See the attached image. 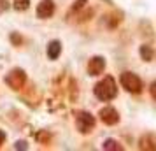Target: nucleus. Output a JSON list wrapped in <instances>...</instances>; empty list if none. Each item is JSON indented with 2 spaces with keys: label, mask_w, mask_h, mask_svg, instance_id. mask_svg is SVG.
<instances>
[{
  "label": "nucleus",
  "mask_w": 156,
  "mask_h": 151,
  "mask_svg": "<svg viewBox=\"0 0 156 151\" xmlns=\"http://www.w3.org/2000/svg\"><path fill=\"white\" fill-rule=\"evenodd\" d=\"M95 95L102 102L112 100L114 97L118 95V86H116V81H114L112 76H105L102 81H98L95 84Z\"/></svg>",
  "instance_id": "f257e3e1"
},
{
  "label": "nucleus",
  "mask_w": 156,
  "mask_h": 151,
  "mask_svg": "<svg viewBox=\"0 0 156 151\" xmlns=\"http://www.w3.org/2000/svg\"><path fill=\"white\" fill-rule=\"evenodd\" d=\"M119 81H121V86L125 88L126 92H130V93L137 95V93L142 92V81L137 74H133V72H123Z\"/></svg>",
  "instance_id": "f03ea898"
},
{
  "label": "nucleus",
  "mask_w": 156,
  "mask_h": 151,
  "mask_svg": "<svg viewBox=\"0 0 156 151\" xmlns=\"http://www.w3.org/2000/svg\"><path fill=\"white\" fill-rule=\"evenodd\" d=\"M5 83H7L12 90H21V88L25 86V83H27V74H25V70H21V69H14V70H11L7 74Z\"/></svg>",
  "instance_id": "7ed1b4c3"
},
{
  "label": "nucleus",
  "mask_w": 156,
  "mask_h": 151,
  "mask_svg": "<svg viewBox=\"0 0 156 151\" xmlns=\"http://www.w3.org/2000/svg\"><path fill=\"white\" fill-rule=\"evenodd\" d=\"M76 127L81 134H88L95 128V118L90 113H79L76 118Z\"/></svg>",
  "instance_id": "20e7f679"
},
{
  "label": "nucleus",
  "mask_w": 156,
  "mask_h": 151,
  "mask_svg": "<svg viewBox=\"0 0 156 151\" xmlns=\"http://www.w3.org/2000/svg\"><path fill=\"white\" fill-rule=\"evenodd\" d=\"M100 120L105 123V125H109V127H112V125H116V123L119 121V114H118V111L114 107H111V106H105V107L100 109Z\"/></svg>",
  "instance_id": "39448f33"
},
{
  "label": "nucleus",
  "mask_w": 156,
  "mask_h": 151,
  "mask_svg": "<svg viewBox=\"0 0 156 151\" xmlns=\"http://www.w3.org/2000/svg\"><path fill=\"white\" fill-rule=\"evenodd\" d=\"M105 69V60L102 56H93L88 62V74L90 76H100Z\"/></svg>",
  "instance_id": "423d86ee"
},
{
  "label": "nucleus",
  "mask_w": 156,
  "mask_h": 151,
  "mask_svg": "<svg viewBox=\"0 0 156 151\" xmlns=\"http://www.w3.org/2000/svg\"><path fill=\"white\" fill-rule=\"evenodd\" d=\"M53 13H55V2H53V0H42V2L39 4V7H37V16L42 18V20L51 18Z\"/></svg>",
  "instance_id": "0eeeda50"
},
{
  "label": "nucleus",
  "mask_w": 156,
  "mask_h": 151,
  "mask_svg": "<svg viewBox=\"0 0 156 151\" xmlns=\"http://www.w3.org/2000/svg\"><path fill=\"white\" fill-rule=\"evenodd\" d=\"M139 149L146 151H156V135L154 134H146L139 141Z\"/></svg>",
  "instance_id": "6e6552de"
},
{
  "label": "nucleus",
  "mask_w": 156,
  "mask_h": 151,
  "mask_svg": "<svg viewBox=\"0 0 156 151\" xmlns=\"http://www.w3.org/2000/svg\"><path fill=\"white\" fill-rule=\"evenodd\" d=\"M60 53H62V44H60V41H51L49 46H48V56L51 60H56L60 56Z\"/></svg>",
  "instance_id": "1a4fd4ad"
},
{
  "label": "nucleus",
  "mask_w": 156,
  "mask_h": 151,
  "mask_svg": "<svg viewBox=\"0 0 156 151\" xmlns=\"http://www.w3.org/2000/svg\"><path fill=\"white\" fill-rule=\"evenodd\" d=\"M139 53H140V58L144 60V62H151V60H153V56H154V51L151 49V46H147V44L140 46Z\"/></svg>",
  "instance_id": "9d476101"
},
{
  "label": "nucleus",
  "mask_w": 156,
  "mask_h": 151,
  "mask_svg": "<svg viewBox=\"0 0 156 151\" xmlns=\"http://www.w3.org/2000/svg\"><path fill=\"white\" fill-rule=\"evenodd\" d=\"M102 148L105 151H111V149H114V151H121L123 149V146H121L118 141H114V139H107L105 142L102 144Z\"/></svg>",
  "instance_id": "9b49d317"
},
{
  "label": "nucleus",
  "mask_w": 156,
  "mask_h": 151,
  "mask_svg": "<svg viewBox=\"0 0 156 151\" xmlns=\"http://www.w3.org/2000/svg\"><path fill=\"white\" fill-rule=\"evenodd\" d=\"M12 5L16 11H27L30 5V0H12Z\"/></svg>",
  "instance_id": "f8f14e48"
},
{
  "label": "nucleus",
  "mask_w": 156,
  "mask_h": 151,
  "mask_svg": "<svg viewBox=\"0 0 156 151\" xmlns=\"http://www.w3.org/2000/svg\"><path fill=\"white\" fill-rule=\"evenodd\" d=\"M86 2H88V0H77V2L74 4V7L70 9V13H69V14H74V13H77L79 9H83L86 5Z\"/></svg>",
  "instance_id": "ddd939ff"
},
{
  "label": "nucleus",
  "mask_w": 156,
  "mask_h": 151,
  "mask_svg": "<svg viewBox=\"0 0 156 151\" xmlns=\"http://www.w3.org/2000/svg\"><path fill=\"white\" fill-rule=\"evenodd\" d=\"M11 41H12L16 46H20V44L23 42V39H21V35H20V34H11Z\"/></svg>",
  "instance_id": "4468645a"
},
{
  "label": "nucleus",
  "mask_w": 156,
  "mask_h": 151,
  "mask_svg": "<svg viewBox=\"0 0 156 151\" xmlns=\"http://www.w3.org/2000/svg\"><path fill=\"white\" fill-rule=\"evenodd\" d=\"M149 93H151V97H153V100H156V81L151 83V86H149Z\"/></svg>",
  "instance_id": "2eb2a0df"
},
{
  "label": "nucleus",
  "mask_w": 156,
  "mask_h": 151,
  "mask_svg": "<svg viewBox=\"0 0 156 151\" xmlns=\"http://www.w3.org/2000/svg\"><path fill=\"white\" fill-rule=\"evenodd\" d=\"M7 9H9V2H7V0H0V14H2V13H5Z\"/></svg>",
  "instance_id": "dca6fc26"
},
{
  "label": "nucleus",
  "mask_w": 156,
  "mask_h": 151,
  "mask_svg": "<svg viewBox=\"0 0 156 151\" xmlns=\"http://www.w3.org/2000/svg\"><path fill=\"white\" fill-rule=\"evenodd\" d=\"M16 148H18V149H27L28 146H27V142H25V141H20V142L16 144Z\"/></svg>",
  "instance_id": "f3484780"
},
{
  "label": "nucleus",
  "mask_w": 156,
  "mask_h": 151,
  "mask_svg": "<svg viewBox=\"0 0 156 151\" xmlns=\"http://www.w3.org/2000/svg\"><path fill=\"white\" fill-rule=\"evenodd\" d=\"M4 139H5V134H4V132H0V146H2V142H4Z\"/></svg>",
  "instance_id": "a211bd4d"
}]
</instances>
